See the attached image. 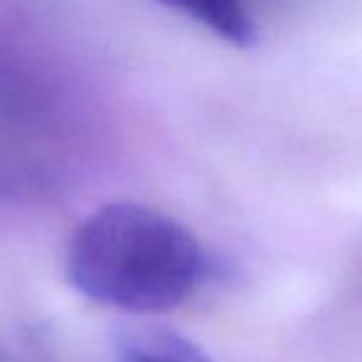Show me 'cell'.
I'll return each instance as SVG.
<instances>
[{
    "label": "cell",
    "instance_id": "7a4b0ae2",
    "mask_svg": "<svg viewBox=\"0 0 362 362\" xmlns=\"http://www.w3.org/2000/svg\"><path fill=\"white\" fill-rule=\"evenodd\" d=\"M165 8L190 18L239 49H252L259 40V30L244 0H156Z\"/></svg>",
    "mask_w": 362,
    "mask_h": 362
},
{
    "label": "cell",
    "instance_id": "3957f363",
    "mask_svg": "<svg viewBox=\"0 0 362 362\" xmlns=\"http://www.w3.org/2000/svg\"><path fill=\"white\" fill-rule=\"evenodd\" d=\"M116 362H212L210 355L175 330L141 325L116 340Z\"/></svg>",
    "mask_w": 362,
    "mask_h": 362
},
{
    "label": "cell",
    "instance_id": "6da1fadb",
    "mask_svg": "<svg viewBox=\"0 0 362 362\" xmlns=\"http://www.w3.org/2000/svg\"><path fill=\"white\" fill-rule=\"evenodd\" d=\"M205 252L177 219L136 202L91 212L69 239L64 274L81 296L126 313H165L205 276Z\"/></svg>",
    "mask_w": 362,
    "mask_h": 362
}]
</instances>
